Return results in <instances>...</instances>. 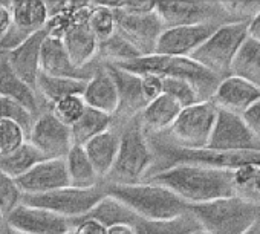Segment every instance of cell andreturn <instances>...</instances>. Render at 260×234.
<instances>
[{
  "instance_id": "681fc988",
  "label": "cell",
  "mask_w": 260,
  "mask_h": 234,
  "mask_svg": "<svg viewBox=\"0 0 260 234\" xmlns=\"http://www.w3.org/2000/svg\"><path fill=\"white\" fill-rule=\"evenodd\" d=\"M191 234H208L207 231H204L202 228H199V229H196L194 232H191Z\"/></svg>"
},
{
  "instance_id": "d6a6232c",
  "label": "cell",
  "mask_w": 260,
  "mask_h": 234,
  "mask_svg": "<svg viewBox=\"0 0 260 234\" xmlns=\"http://www.w3.org/2000/svg\"><path fill=\"white\" fill-rule=\"evenodd\" d=\"M87 26L101 43L112 39L116 32V14L109 4L93 2V8L87 17Z\"/></svg>"
},
{
  "instance_id": "cb8c5ba5",
  "label": "cell",
  "mask_w": 260,
  "mask_h": 234,
  "mask_svg": "<svg viewBox=\"0 0 260 234\" xmlns=\"http://www.w3.org/2000/svg\"><path fill=\"white\" fill-rule=\"evenodd\" d=\"M0 96H8L22 103L36 116L48 110L40 101V98L37 96V93L14 74V71L8 63V57L5 51H0Z\"/></svg>"
},
{
  "instance_id": "ba28073f",
  "label": "cell",
  "mask_w": 260,
  "mask_h": 234,
  "mask_svg": "<svg viewBox=\"0 0 260 234\" xmlns=\"http://www.w3.org/2000/svg\"><path fill=\"white\" fill-rule=\"evenodd\" d=\"M106 194L103 182L92 188H75L64 187L46 194L39 196H23V204L31 207H39L49 210L68 220L71 223L80 217H84Z\"/></svg>"
},
{
  "instance_id": "484cf974",
  "label": "cell",
  "mask_w": 260,
  "mask_h": 234,
  "mask_svg": "<svg viewBox=\"0 0 260 234\" xmlns=\"http://www.w3.org/2000/svg\"><path fill=\"white\" fill-rule=\"evenodd\" d=\"M84 217L93 219V220L100 222L106 228L113 226V225L134 226L140 219L132 210H128L121 200H118L116 197L109 196V194H104L100 199V202Z\"/></svg>"
},
{
  "instance_id": "ab89813d",
  "label": "cell",
  "mask_w": 260,
  "mask_h": 234,
  "mask_svg": "<svg viewBox=\"0 0 260 234\" xmlns=\"http://www.w3.org/2000/svg\"><path fill=\"white\" fill-rule=\"evenodd\" d=\"M140 77H141V93L147 104L162 95V77L155 74H144Z\"/></svg>"
},
{
  "instance_id": "3957f363",
  "label": "cell",
  "mask_w": 260,
  "mask_h": 234,
  "mask_svg": "<svg viewBox=\"0 0 260 234\" xmlns=\"http://www.w3.org/2000/svg\"><path fill=\"white\" fill-rule=\"evenodd\" d=\"M121 141L115 164L106 178V184H138L143 182L156 164L153 149L138 118L130 120L119 129Z\"/></svg>"
},
{
  "instance_id": "7a4b0ae2",
  "label": "cell",
  "mask_w": 260,
  "mask_h": 234,
  "mask_svg": "<svg viewBox=\"0 0 260 234\" xmlns=\"http://www.w3.org/2000/svg\"><path fill=\"white\" fill-rule=\"evenodd\" d=\"M104 191L109 196L121 200L128 210H132L140 219L159 220L172 219L188 211V204L178 197L169 188L153 184V182H138V184H106Z\"/></svg>"
},
{
  "instance_id": "e0dca14e",
  "label": "cell",
  "mask_w": 260,
  "mask_h": 234,
  "mask_svg": "<svg viewBox=\"0 0 260 234\" xmlns=\"http://www.w3.org/2000/svg\"><path fill=\"white\" fill-rule=\"evenodd\" d=\"M258 99L260 90L236 75H228L222 78L211 96V101L219 110H225L240 116Z\"/></svg>"
},
{
  "instance_id": "f35d334b",
  "label": "cell",
  "mask_w": 260,
  "mask_h": 234,
  "mask_svg": "<svg viewBox=\"0 0 260 234\" xmlns=\"http://www.w3.org/2000/svg\"><path fill=\"white\" fill-rule=\"evenodd\" d=\"M219 8L226 16L236 17V22H243L245 19H252L257 11L260 10V2H245V0H237V2H219Z\"/></svg>"
},
{
  "instance_id": "5bb4252c",
  "label": "cell",
  "mask_w": 260,
  "mask_h": 234,
  "mask_svg": "<svg viewBox=\"0 0 260 234\" xmlns=\"http://www.w3.org/2000/svg\"><path fill=\"white\" fill-rule=\"evenodd\" d=\"M7 225L25 234H66L72 229L71 220L39 207L20 204L7 219Z\"/></svg>"
},
{
  "instance_id": "d4e9b609",
  "label": "cell",
  "mask_w": 260,
  "mask_h": 234,
  "mask_svg": "<svg viewBox=\"0 0 260 234\" xmlns=\"http://www.w3.org/2000/svg\"><path fill=\"white\" fill-rule=\"evenodd\" d=\"M87 80H75V78H63V77H51L46 74H39L36 83V93L43 103V106L49 110L54 103L69 95H81L84 90Z\"/></svg>"
},
{
  "instance_id": "7dc6e473",
  "label": "cell",
  "mask_w": 260,
  "mask_h": 234,
  "mask_svg": "<svg viewBox=\"0 0 260 234\" xmlns=\"http://www.w3.org/2000/svg\"><path fill=\"white\" fill-rule=\"evenodd\" d=\"M5 234H25V232H20V231H17V229H14V228H10V226L7 225Z\"/></svg>"
},
{
  "instance_id": "ee69618b",
  "label": "cell",
  "mask_w": 260,
  "mask_h": 234,
  "mask_svg": "<svg viewBox=\"0 0 260 234\" xmlns=\"http://www.w3.org/2000/svg\"><path fill=\"white\" fill-rule=\"evenodd\" d=\"M248 37H251V39L260 42V10H258L257 14L248 22Z\"/></svg>"
},
{
  "instance_id": "30bf717a",
  "label": "cell",
  "mask_w": 260,
  "mask_h": 234,
  "mask_svg": "<svg viewBox=\"0 0 260 234\" xmlns=\"http://www.w3.org/2000/svg\"><path fill=\"white\" fill-rule=\"evenodd\" d=\"M207 149L217 152H260V141L252 135L240 115L219 110Z\"/></svg>"
},
{
  "instance_id": "44dd1931",
  "label": "cell",
  "mask_w": 260,
  "mask_h": 234,
  "mask_svg": "<svg viewBox=\"0 0 260 234\" xmlns=\"http://www.w3.org/2000/svg\"><path fill=\"white\" fill-rule=\"evenodd\" d=\"M61 43H63L72 64L78 69L93 68L100 61L98 60L100 42L89 29L87 22L72 28L61 39Z\"/></svg>"
},
{
  "instance_id": "f907efd6",
  "label": "cell",
  "mask_w": 260,
  "mask_h": 234,
  "mask_svg": "<svg viewBox=\"0 0 260 234\" xmlns=\"http://www.w3.org/2000/svg\"><path fill=\"white\" fill-rule=\"evenodd\" d=\"M66 234H74V232H72V229H71V231H68Z\"/></svg>"
},
{
  "instance_id": "836d02e7",
  "label": "cell",
  "mask_w": 260,
  "mask_h": 234,
  "mask_svg": "<svg viewBox=\"0 0 260 234\" xmlns=\"http://www.w3.org/2000/svg\"><path fill=\"white\" fill-rule=\"evenodd\" d=\"M86 109L87 106L81 95H69L54 103L49 110L61 124L71 129L81 118Z\"/></svg>"
},
{
  "instance_id": "7c38bea8",
  "label": "cell",
  "mask_w": 260,
  "mask_h": 234,
  "mask_svg": "<svg viewBox=\"0 0 260 234\" xmlns=\"http://www.w3.org/2000/svg\"><path fill=\"white\" fill-rule=\"evenodd\" d=\"M115 14H116V32L125 42L132 45L140 52L141 57L155 52L158 37L164 29L155 11L149 14H127L119 10H115Z\"/></svg>"
},
{
  "instance_id": "4316f807",
  "label": "cell",
  "mask_w": 260,
  "mask_h": 234,
  "mask_svg": "<svg viewBox=\"0 0 260 234\" xmlns=\"http://www.w3.org/2000/svg\"><path fill=\"white\" fill-rule=\"evenodd\" d=\"M69 185L75 188H92L101 184L95 169L92 167L86 152L80 146H72L64 156Z\"/></svg>"
},
{
  "instance_id": "277c9868",
  "label": "cell",
  "mask_w": 260,
  "mask_h": 234,
  "mask_svg": "<svg viewBox=\"0 0 260 234\" xmlns=\"http://www.w3.org/2000/svg\"><path fill=\"white\" fill-rule=\"evenodd\" d=\"M188 211L208 234H243L257 223L260 205L239 196H231L207 204L188 205Z\"/></svg>"
},
{
  "instance_id": "60d3db41",
  "label": "cell",
  "mask_w": 260,
  "mask_h": 234,
  "mask_svg": "<svg viewBox=\"0 0 260 234\" xmlns=\"http://www.w3.org/2000/svg\"><path fill=\"white\" fill-rule=\"evenodd\" d=\"M106 226H103L100 222L89 219V217H81L72 222V232L74 234H106Z\"/></svg>"
},
{
  "instance_id": "603a6c76",
  "label": "cell",
  "mask_w": 260,
  "mask_h": 234,
  "mask_svg": "<svg viewBox=\"0 0 260 234\" xmlns=\"http://www.w3.org/2000/svg\"><path fill=\"white\" fill-rule=\"evenodd\" d=\"M119 141H121V133L118 129L112 127L110 130L95 137L93 140H90L89 143H86L83 146L92 167L95 169L98 178L101 179V182L106 181V178L109 176L118 150H119Z\"/></svg>"
},
{
  "instance_id": "52a82bcc",
  "label": "cell",
  "mask_w": 260,
  "mask_h": 234,
  "mask_svg": "<svg viewBox=\"0 0 260 234\" xmlns=\"http://www.w3.org/2000/svg\"><path fill=\"white\" fill-rule=\"evenodd\" d=\"M219 109L211 99L184 107L173 126L161 137L181 149L202 150L208 147Z\"/></svg>"
},
{
  "instance_id": "d590c367",
  "label": "cell",
  "mask_w": 260,
  "mask_h": 234,
  "mask_svg": "<svg viewBox=\"0 0 260 234\" xmlns=\"http://www.w3.org/2000/svg\"><path fill=\"white\" fill-rule=\"evenodd\" d=\"M162 93L176 99L182 106V109L202 101L191 83L175 77H162Z\"/></svg>"
},
{
  "instance_id": "ffe728a7",
  "label": "cell",
  "mask_w": 260,
  "mask_h": 234,
  "mask_svg": "<svg viewBox=\"0 0 260 234\" xmlns=\"http://www.w3.org/2000/svg\"><path fill=\"white\" fill-rule=\"evenodd\" d=\"M46 31H39L31 36L16 49L8 51V63L14 74L36 92L37 77L40 74V48L43 40L46 39Z\"/></svg>"
},
{
  "instance_id": "7bdbcfd3",
  "label": "cell",
  "mask_w": 260,
  "mask_h": 234,
  "mask_svg": "<svg viewBox=\"0 0 260 234\" xmlns=\"http://www.w3.org/2000/svg\"><path fill=\"white\" fill-rule=\"evenodd\" d=\"M13 26L10 4H0V42H2Z\"/></svg>"
},
{
  "instance_id": "2e32d148",
  "label": "cell",
  "mask_w": 260,
  "mask_h": 234,
  "mask_svg": "<svg viewBox=\"0 0 260 234\" xmlns=\"http://www.w3.org/2000/svg\"><path fill=\"white\" fill-rule=\"evenodd\" d=\"M219 2H156L155 14L164 28L211 23L217 16Z\"/></svg>"
},
{
  "instance_id": "ac0fdd59",
  "label": "cell",
  "mask_w": 260,
  "mask_h": 234,
  "mask_svg": "<svg viewBox=\"0 0 260 234\" xmlns=\"http://www.w3.org/2000/svg\"><path fill=\"white\" fill-rule=\"evenodd\" d=\"M87 107L107 113L113 118V115L119 106L118 89L115 80L112 78L107 68L100 61L90 78L86 81L84 90L81 93Z\"/></svg>"
},
{
  "instance_id": "5b68a950",
  "label": "cell",
  "mask_w": 260,
  "mask_h": 234,
  "mask_svg": "<svg viewBox=\"0 0 260 234\" xmlns=\"http://www.w3.org/2000/svg\"><path fill=\"white\" fill-rule=\"evenodd\" d=\"M116 66L137 75L155 74L159 77H175L187 80L194 86L202 101L211 99L220 81L216 75H213L205 68L187 57H167L159 54H150L119 63Z\"/></svg>"
},
{
  "instance_id": "f546056e",
  "label": "cell",
  "mask_w": 260,
  "mask_h": 234,
  "mask_svg": "<svg viewBox=\"0 0 260 234\" xmlns=\"http://www.w3.org/2000/svg\"><path fill=\"white\" fill-rule=\"evenodd\" d=\"M132 228L134 234H191L201 226L196 217L190 211H187L172 219H138V222Z\"/></svg>"
},
{
  "instance_id": "b9f144b4",
  "label": "cell",
  "mask_w": 260,
  "mask_h": 234,
  "mask_svg": "<svg viewBox=\"0 0 260 234\" xmlns=\"http://www.w3.org/2000/svg\"><path fill=\"white\" fill-rule=\"evenodd\" d=\"M243 121L252 132V135L260 141V99L255 101L243 115H242Z\"/></svg>"
},
{
  "instance_id": "74e56055",
  "label": "cell",
  "mask_w": 260,
  "mask_h": 234,
  "mask_svg": "<svg viewBox=\"0 0 260 234\" xmlns=\"http://www.w3.org/2000/svg\"><path fill=\"white\" fill-rule=\"evenodd\" d=\"M28 141L26 132L16 123L0 120V158L16 152Z\"/></svg>"
},
{
  "instance_id": "7402d4cb",
  "label": "cell",
  "mask_w": 260,
  "mask_h": 234,
  "mask_svg": "<svg viewBox=\"0 0 260 234\" xmlns=\"http://www.w3.org/2000/svg\"><path fill=\"white\" fill-rule=\"evenodd\" d=\"M181 110L182 106L176 99L162 93L141 110L138 121L147 135H162L173 126Z\"/></svg>"
},
{
  "instance_id": "bcb514c9",
  "label": "cell",
  "mask_w": 260,
  "mask_h": 234,
  "mask_svg": "<svg viewBox=\"0 0 260 234\" xmlns=\"http://www.w3.org/2000/svg\"><path fill=\"white\" fill-rule=\"evenodd\" d=\"M5 229H7V220L0 216V234H5Z\"/></svg>"
},
{
  "instance_id": "c3c4849f",
  "label": "cell",
  "mask_w": 260,
  "mask_h": 234,
  "mask_svg": "<svg viewBox=\"0 0 260 234\" xmlns=\"http://www.w3.org/2000/svg\"><path fill=\"white\" fill-rule=\"evenodd\" d=\"M243 234H260V232H258V228H257V223H255L251 229H248L246 232H243Z\"/></svg>"
},
{
  "instance_id": "4dcf8cb0",
  "label": "cell",
  "mask_w": 260,
  "mask_h": 234,
  "mask_svg": "<svg viewBox=\"0 0 260 234\" xmlns=\"http://www.w3.org/2000/svg\"><path fill=\"white\" fill-rule=\"evenodd\" d=\"M43 159L45 158L42 156V153L29 141H26L16 152L0 158V170L10 175L11 178L17 179L23 176L26 172H29L32 167H36L39 162H42Z\"/></svg>"
},
{
  "instance_id": "d6986e66",
  "label": "cell",
  "mask_w": 260,
  "mask_h": 234,
  "mask_svg": "<svg viewBox=\"0 0 260 234\" xmlns=\"http://www.w3.org/2000/svg\"><path fill=\"white\" fill-rule=\"evenodd\" d=\"M100 63V61H98ZM78 69L72 64L61 40L46 36L40 48V72L51 77L75 78V80H89L95 68Z\"/></svg>"
},
{
  "instance_id": "1f68e13d",
  "label": "cell",
  "mask_w": 260,
  "mask_h": 234,
  "mask_svg": "<svg viewBox=\"0 0 260 234\" xmlns=\"http://www.w3.org/2000/svg\"><path fill=\"white\" fill-rule=\"evenodd\" d=\"M231 172L234 194L255 205H260V165L246 164Z\"/></svg>"
},
{
  "instance_id": "83f0119b",
  "label": "cell",
  "mask_w": 260,
  "mask_h": 234,
  "mask_svg": "<svg viewBox=\"0 0 260 234\" xmlns=\"http://www.w3.org/2000/svg\"><path fill=\"white\" fill-rule=\"evenodd\" d=\"M230 75H236L260 90V42L248 37L240 46Z\"/></svg>"
},
{
  "instance_id": "f6af8a7d",
  "label": "cell",
  "mask_w": 260,
  "mask_h": 234,
  "mask_svg": "<svg viewBox=\"0 0 260 234\" xmlns=\"http://www.w3.org/2000/svg\"><path fill=\"white\" fill-rule=\"evenodd\" d=\"M106 234H134V228L128 225H113L106 229Z\"/></svg>"
},
{
  "instance_id": "8d00e7d4",
  "label": "cell",
  "mask_w": 260,
  "mask_h": 234,
  "mask_svg": "<svg viewBox=\"0 0 260 234\" xmlns=\"http://www.w3.org/2000/svg\"><path fill=\"white\" fill-rule=\"evenodd\" d=\"M23 202V193L10 175L0 170V216L7 219Z\"/></svg>"
},
{
  "instance_id": "8fae6325",
  "label": "cell",
  "mask_w": 260,
  "mask_h": 234,
  "mask_svg": "<svg viewBox=\"0 0 260 234\" xmlns=\"http://www.w3.org/2000/svg\"><path fill=\"white\" fill-rule=\"evenodd\" d=\"M28 141L45 159H61L72 147L71 129L61 124L51 110L42 112L36 118L28 133Z\"/></svg>"
},
{
  "instance_id": "8992f818",
  "label": "cell",
  "mask_w": 260,
  "mask_h": 234,
  "mask_svg": "<svg viewBox=\"0 0 260 234\" xmlns=\"http://www.w3.org/2000/svg\"><path fill=\"white\" fill-rule=\"evenodd\" d=\"M246 39L248 22L234 20L230 23H220L190 58L222 80L230 75L231 64Z\"/></svg>"
},
{
  "instance_id": "e575fe53",
  "label": "cell",
  "mask_w": 260,
  "mask_h": 234,
  "mask_svg": "<svg viewBox=\"0 0 260 234\" xmlns=\"http://www.w3.org/2000/svg\"><path fill=\"white\" fill-rule=\"evenodd\" d=\"M36 118L37 116L22 103L8 96H0V120L16 123L28 135Z\"/></svg>"
},
{
  "instance_id": "9a60e30c",
  "label": "cell",
  "mask_w": 260,
  "mask_h": 234,
  "mask_svg": "<svg viewBox=\"0 0 260 234\" xmlns=\"http://www.w3.org/2000/svg\"><path fill=\"white\" fill-rule=\"evenodd\" d=\"M23 196L46 194L64 187H69V178L66 172L64 158L61 159H43L23 176L16 179Z\"/></svg>"
},
{
  "instance_id": "6da1fadb",
  "label": "cell",
  "mask_w": 260,
  "mask_h": 234,
  "mask_svg": "<svg viewBox=\"0 0 260 234\" xmlns=\"http://www.w3.org/2000/svg\"><path fill=\"white\" fill-rule=\"evenodd\" d=\"M144 181L169 188L188 205L236 196L233 172L226 169L176 164L150 173Z\"/></svg>"
},
{
  "instance_id": "4fadbf2b",
  "label": "cell",
  "mask_w": 260,
  "mask_h": 234,
  "mask_svg": "<svg viewBox=\"0 0 260 234\" xmlns=\"http://www.w3.org/2000/svg\"><path fill=\"white\" fill-rule=\"evenodd\" d=\"M219 23H199L185 26L164 28L158 37L155 52L167 57H187L191 54L217 29Z\"/></svg>"
},
{
  "instance_id": "f1b7e54d",
  "label": "cell",
  "mask_w": 260,
  "mask_h": 234,
  "mask_svg": "<svg viewBox=\"0 0 260 234\" xmlns=\"http://www.w3.org/2000/svg\"><path fill=\"white\" fill-rule=\"evenodd\" d=\"M112 126H113V118L110 115L87 107L81 115V118L71 127L72 146L83 147L95 137L110 130Z\"/></svg>"
},
{
  "instance_id": "9c48e42d",
  "label": "cell",
  "mask_w": 260,
  "mask_h": 234,
  "mask_svg": "<svg viewBox=\"0 0 260 234\" xmlns=\"http://www.w3.org/2000/svg\"><path fill=\"white\" fill-rule=\"evenodd\" d=\"M13 26L8 36L0 42V51H13L31 36L43 31L49 20V10L46 2L40 0H23L10 2Z\"/></svg>"
}]
</instances>
